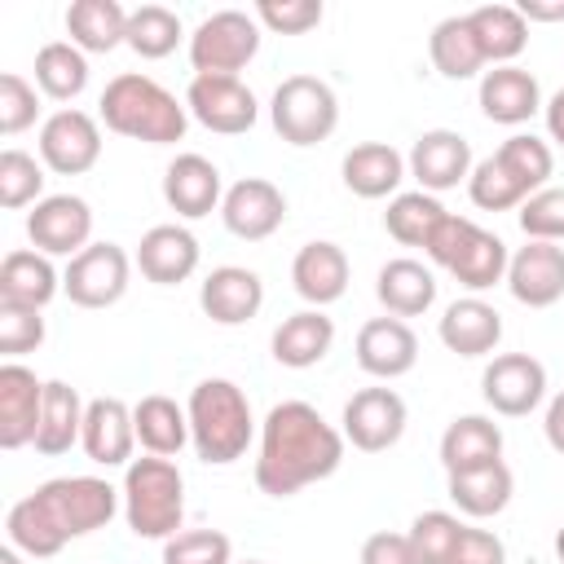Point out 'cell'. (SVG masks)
I'll list each match as a JSON object with an SVG mask.
<instances>
[{
    "label": "cell",
    "mask_w": 564,
    "mask_h": 564,
    "mask_svg": "<svg viewBox=\"0 0 564 564\" xmlns=\"http://www.w3.org/2000/svg\"><path fill=\"white\" fill-rule=\"evenodd\" d=\"M119 502H123V489H115L101 476H57L9 507L4 533H9V546H18L22 555L48 560L66 542L106 529Z\"/></svg>",
    "instance_id": "cell-1"
},
{
    "label": "cell",
    "mask_w": 564,
    "mask_h": 564,
    "mask_svg": "<svg viewBox=\"0 0 564 564\" xmlns=\"http://www.w3.org/2000/svg\"><path fill=\"white\" fill-rule=\"evenodd\" d=\"M344 463V432H335L308 401H278L260 423L256 485L269 498H291L304 485L335 476Z\"/></svg>",
    "instance_id": "cell-2"
},
{
    "label": "cell",
    "mask_w": 564,
    "mask_h": 564,
    "mask_svg": "<svg viewBox=\"0 0 564 564\" xmlns=\"http://www.w3.org/2000/svg\"><path fill=\"white\" fill-rule=\"evenodd\" d=\"M101 123L119 137L145 141V145H176L189 128L185 101H176L159 79L141 70H123L101 93Z\"/></svg>",
    "instance_id": "cell-3"
},
{
    "label": "cell",
    "mask_w": 564,
    "mask_h": 564,
    "mask_svg": "<svg viewBox=\"0 0 564 564\" xmlns=\"http://www.w3.org/2000/svg\"><path fill=\"white\" fill-rule=\"evenodd\" d=\"M555 172L551 145L538 141L533 132L507 137L489 159H480L467 176V194L480 212H511L538 189H546V176Z\"/></svg>",
    "instance_id": "cell-4"
},
{
    "label": "cell",
    "mask_w": 564,
    "mask_h": 564,
    "mask_svg": "<svg viewBox=\"0 0 564 564\" xmlns=\"http://www.w3.org/2000/svg\"><path fill=\"white\" fill-rule=\"evenodd\" d=\"M185 414H189L194 454L203 463L225 467V463L247 454L256 423H251V401H247V392L234 379H203V383H194V392L185 401Z\"/></svg>",
    "instance_id": "cell-5"
},
{
    "label": "cell",
    "mask_w": 564,
    "mask_h": 564,
    "mask_svg": "<svg viewBox=\"0 0 564 564\" xmlns=\"http://www.w3.org/2000/svg\"><path fill=\"white\" fill-rule=\"evenodd\" d=\"M185 516V476L172 458L145 454L132 458L123 471V520L137 538L167 542L176 538Z\"/></svg>",
    "instance_id": "cell-6"
},
{
    "label": "cell",
    "mask_w": 564,
    "mask_h": 564,
    "mask_svg": "<svg viewBox=\"0 0 564 564\" xmlns=\"http://www.w3.org/2000/svg\"><path fill=\"white\" fill-rule=\"evenodd\" d=\"M423 251H427V260H436L441 269H449V278L458 286H467V291H489L494 282H507V260H511L507 242L498 234L480 229L467 216H454L449 212L432 229V238H427Z\"/></svg>",
    "instance_id": "cell-7"
},
{
    "label": "cell",
    "mask_w": 564,
    "mask_h": 564,
    "mask_svg": "<svg viewBox=\"0 0 564 564\" xmlns=\"http://www.w3.org/2000/svg\"><path fill=\"white\" fill-rule=\"evenodd\" d=\"M269 119H273V132L286 141V145H317L335 132L339 123V97L326 79L317 75H286L278 88H273V101H269Z\"/></svg>",
    "instance_id": "cell-8"
},
{
    "label": "cell",
    "mask_w": 564,
    "mask_h": 564,
    "mask_svg": "<svg viewBox=\"0 0 564 564\" xmlns=\"http://www.w3.org/2000/svg\"><path fill=\"white\" fill-rule=\"evenodd\" d=\"M260 53V22L242 9H220L203 18L189 35L194 75H238Z\"/></svg>",
    "instance_id": "cell-9"
},
{
    "label": "cell",
    "mask_w": 564,
    "mask_h": 564,
    "mask_svg": "<svg viewBox=\"0 0 564 564\" xmlns=\"http://www.w3.org/2000/svg\"><path fill=\"white\" fill-rule=\"evenodd\" d=\"M132 278V260L119 242H88L79 256H70L62 273V291L79 308H110L123 300Z\"/></svg>",
    "instance_id": "cell-10"
},
{
    "label": "cell",
    "mask_w": 564,
    "mask_h": 564,
    "mask_svg": "<svg viewBox=\"0 0 564 564\" xmlns=\"http://www.w3.org/2000/svg\"><path fill=\"white\" fill-rule=\"evenodd\" d=\"M185 110L207 132H220V137L247 132L256 123V115H260L256 93L238 75H194L189 88H185Z\"/></svg>",
    "instance_id": "cell-11"
},
{
    "label": "cell",
    "mask_w": 564,
    "mask_h": 564,
    "mask_svg": "<svg viewBox=\"0 0 564 564\" xmlns=\"http://www.w3.org/2000/svg\"><path fill=\"white\" fill-rule=\"evenodd\" d=\"M480 397L502 419H524L546 397V366L529 352H502L480 375Z\"/></svg>",
    "instance_id": "cell-12"
},
{
    "label": "cell",
    "mask_w": 564,
    "mask_h": 564,
    "mask_svg": "<svg viewBox=\"0 0 564 564\" xmlns=\"http://www.w3.org/2000/svg\"><path fill=\"white\" fill-rule=\"evenodd\" d=\"M101 159V128L93 115L66 106L53 110L40 128V163L57 176H84Z\"/></svg>",
    "instance_id": "cell-13"
},
{
    "label": "cell",
    "mask_w": 564,
    "mask_h": 564,
    "mask_svg": "<svg viewBox=\"0 0 564 564\" xmlns=\"http://www.w3.org/2000/svg\"><path fill=\"white\" fill-rule=\"evenodd\" d=\"M405 432V401L392 388H361L344 405V441L361 454H383Z\"/></svg>",
    "instance_id": "cell-14"
},
{
    "label": "cell",
    "mask_w": 564,
    "mask_h": 564,
    "mask_svg": "<svg viewBox=\"0 0 564 564\" xmlns=\"http://www.w3.org/2000/svg\"><path fill=\"white\" fill-rule=\"evenodd\" d=\"M220 220L234 238H247V242H264L269 234L282 229L286 220V198L273 181L264 176H242L225 189V203H220Z\"/></svg>",
    "instance_id": "cell-15"
},
{
    "label": "cell",
    "mask_w": 564,
    "mask_h": 564,
    "mask_svg": "<svg viewBox=\"0 0 564 564\" xmlns=\"http://www.w3.org/2000/svg\"><path fill=\"white\" fill-rule=\"evenodd\" d=\"M44 388L48 379H35L31 366L22 361L0 366V449L35 445L40 414H44Z\"/></svg>",
    "instance_id": "cell-16"
},
{
    "label": "cell",
    "mask_w": 564,
    "mask_h": 564,
    "mask_svg": "<svg viewBox=\"0 0 564 564\" xmlns=\"http://www.w3.org/2000/svg\"><path fill=\"white\" fill-rule=\"evenodd\" d=\"M93 234V212L79 194H48L26 216V238L44 256H79Z\"/></svg>",
    "instance_id": "cell-17"
},
{
    "label": "cell",
    "mask_w": 564,
    "mask_h": 564,
    "mask_svg": "<svg viewBox=\"0 0 564 564\" xmlns=\"http://www.w3.org/2000/svg\"><path fill=\"white\" fill-rule=\"evenodd\" d=\"M507 291L529 308H551L564 300V247L560 242H524L507 260Z\"/></svg>",
    "instance_id": "cell-18"
},
{
    "label": "cell",
    "mask_w": 564,
    "mask_h": 564,
    "mask_svg": "<svg viewBox=\"0 0 564 564\" xmlns=\"http://www.w3.org/2000/svg\"><path fill=\"white\" fill-rule=\"evenodd\" d=\"M410 176L427 189V194H441V189H454L458 181L471 176V145L467 137L449 132V128H432L423 132L414 145H410V159H405Z\"/></svg>",
    "instance_id": "cell-19"
},
{
    "label": "cell",
    "mask_w": 564,
    "mask_h": 564,
    "mask_svg": "<svg viewBox=\"0 0 564 564\" xmlns=\"http://www.w3.org/2000/svg\"><path fill=\"white\" fill-rule=\"evenodd\" d=\"M198 304H203V313H207L216 326H242V322H251V317L260 313V304H264V282H260V273H251V269H242V264H220V269H212V273L203 278Z\"/></svg>",
    "instance_id": "cell-20"
},
{
    "label": "cell",
    "mask_w": 564,
    "mask_h": 564,
    "mask_svg": "<svg viewBox=\"0 0 564 564\" xmlns=\"http://www.w3.org/2000/svg\"><path fill=\"white\" fill-rule=\"evenodd\" d=\"M357 366L375 379H401L419 361V339L401 317H370L357 330Z\"/></svg>",
    "instance_id": "cell-21"
},
{
    "label": "cell",
    "mask_w": 564,
    "mask_h": 564,
    "mask_svg": "<svg viewBox=\"0 0 564 564\" xmlns=\"http://www.w3.org/2000/svg\"><path fill=\"white\" fill-rule=\"evenodd\" d=\"M84 454L97 467H128L132 463V445H137V427H132V410L119 397H93L84 410V436H79Z\"/></svg>",
    "instance_id": "cell-22"
},
{
    "label": "cell",
    "mask_w": 564,
    "mask_h": 564,
    "mask_svg": "<svg viewBox=\"0 0 564 564\" xmlns=\"http://www.w3.org/2000/svg\"><path fill=\"white\" fill-rule=\"evenodd\" d=\"M163 198L176 216L185 220H198L207 212H216L225 203V189H220V167L203 154H176L163 172Z\"/></svg>",
    "instance_id": "cell-23"
},
{
    "label": "cell",
    "mask_w": 564,
    "mask_h": 564,
    "mask_svg": "<svg viewBox=\"0 0 564 564\" xmlns=\"http://www.w3.org/2000/svg\"><path fill=\"white\" fill-rule=\"evenodd\" d=\"M137 269L154 286H176L198 269V238L185 225H154L141 234Z\"/></svg>",
    "instance_id": "cell-24"
},
{
    "label": "cell",
    "mask_w": 564,
    "mask_h": 564,
    "mask_svg": "<svg viewBox=\"0 0 564 564\" xmlns=\"http://www.w3.org/2000/svg\"><path fill=\"white\" fill-rule=\"evenodd\" d=\"M436 335L458 357H489L502 339V313L494 304H485L480 295H467V300H454L441 313Z\"/></svg>",
    "instance_id": "cell-25"
},
{
    "label": "cell",
    "mask_w": 564,
    "mask_h": 564,
    "mask_svg": "<svg viewBox=\"0 0 564 564\" xmlns=\"http://www.w3.org/2000/svg\"><path fill=\"white\" fill-rule=\"evenodd\" d=\"M480 110L494 123H524L542 110V88L524 66H494L480 75Z\"/></svg>",
    "instance_id": "cell-26"
},
{
    "label": "cell",
    "mask_w": 564,
    "mask_h": 564,
    "mask_svg": "<svg viewBox=\"0 0 564 564\" xmlns=\"http://www.w3.org/2000/svg\"><path fill=\"white\" fill-rule=\"evenodd\" d=\"M291 282L313 308L335 304L348 291V256H344V247L326 242V238L322 242H304L295 251V260H291Z\"/></svg>",
    "instance_id": "cell-27"
},
{
    "label": "cell",
    "mask_w": 564,
    "mask_h": 564,
    "mask_svg": "<svg viewBox=\"0 0 564 564\" xmlns=\"http://www.w3.org/2000/svg\"><path fill=\"white\" fill-rule=\"evenodd\" d=\"M335 344V322L322 313V308H304V313H291L282 317V326L273 330L269 348H273V361L278 366H291V370H308L317 366Z\"/></svg>",
    "instance_id": "cell-28"
},
{
    "label": "cell",
    "mask_w": 564,
    "mask_h": 564,
    "mask_svg": "<svg viewBox=\"0 0 564 564\" xmlns=\"http://www.w3.org/2000/svg\"><path fill=\"white\" fill-rule=\"evenodd\" d=\"M502 458V427L485 414H458L441 436V467L445 476L489 467Z\"/></svg>",
    "instance_id": "cell-29"
},
{
    "label": "cell",
    "mask_w": 564,
    "mask_h": 564,
    "mask_svg": "<svg viewBox=\"0 0 564 564\" xmlns=\"http://www.w3.org/2000/svg\"><path fill=\"white\" fill-rule=\"evenodd\" d=\"M405 181V159L388 141H361L344 154V185L357 198H397Z\"/></svg>",
    "instance_id": "cell-30"
},
{
    "label": "cell",
    "mask_w": 564,
    "mask_h": 564,
    "mask_svg": "<svg viewBox=\"0 0 564 564\" xmlns=\"http://www.w3.org/2000/svg\"><path fill=\"white\" fill-rule=\"evenodd\" d=\"M375 295L392 317H419V313H427L436 304V278H432V269L423 260L401 256V260H388L379 269Z\"/></svg>",
    "instance_id": "cell-31"
},
{
    "label": "cell",
    "mask_w": 564,
    "mask_h": 564,
    "mask_svg": "<svg viewBox=\"0 0 564 564\" xmlns=\"http://www.w3.org/2000/svg\"><path fill=\"white\" fill-rule=\"evenodd\" d=\"M511 494H516V476H511V467L502 458L489 463V467H471V471H454L449 476V498L471 520H489V516L507 511Z\"/></svg>",
    "instance_id": "cell-32"
},
{
    "label": "cell",
    "mask_w": 564,
    "mask_h": 564,
    "mask_svg": "<svg viewBox=\"0 0 564 564\" xmlns=\"http://www.w3.org/2000/svg\"><path fill=\"white\" fill-rule=\"evenodd\" d=\"M66 35L84 53H110L128 40V9L119 0H70Z\"/></svg>",
    "instance_id": "cell-33"
},
{
    "label": "cell",
    "mask_w": 564,
    "mask_h": 564,
    "mask_svg": "<svg viewBox=\"0 0 564 564\" xmlns=\"http://www.w3.org/2000/svg\"><path fill=\"white\" fill-rule=\"evenodd\" d=\"M62 291V278L44 251H9L0 260V300L44 308Z\"/></svg>",
    "instance_id": "cell-34"
},
{
    "label": "cell",
    "mask_w": 564,
    "mask_h": 564,
    "mask_svg": "<svg viewBox=\"0 0 564 564\" xmlns=\"http://www.w3.org/2000/svg\"><path fill=\"white\" fill-rule=\"evenodd\" d=\"M471 31H476V44L485 53V66H516V57L524 53L529 44V22L520 18L516 4H480L467 13Z\"/></svg>",
    "instance_id": "cell-35"
},
{
    "label": "cell",
    "mask_w": 564,
    "mask_h": 564,
    "mask_svg": "<svg viewBox=\"0 0 564 564\" xmlns=\"http://www.w3.org/2000/svg\"><path fill=\"white\" fill-rule=\"evenodd\" d=\"M84 401L66 379H48L44 388V414H40V432H35V449L44 458L66 454L79 436H84Z\"/></svg>",
    "instance_id": "cell-36"
},
{
    "label": "cell",
    "mask_w": 564,
    "mask_h": 564,
    "mask_svg": "<svg viewBox=\"0 0 564 564\" xmlns=\"http://www.w3.org/2000/svg\"><path fill=\"white\" fill-rule=\"evenodd\" d=\"M132 427H137L141 449L159 454V458L181 454V445L189 441V414L163 392H150V397H141L132 405Z\"/></svg>",
    "instance_id": "cell-37"
},
{
    "label": "cell",
    "mask_w": 564,
    "mask_h": 564,
    "mask_svg": "<svg viewBox=\"0 0 564 564\" xmlns=\"http://www.w3.org/2000/svg\"><path fill=\"white\" fill-rule=\"evenodd\" d=\"M427 57L432 66L445 75V79H471L485 70V53L476 44V31L467 22V13H454V18H441L427 35Z\"/></svg>",
    "instance_id": "cell-38"
},
{
    "label": "cell",
    "mask_w": 564,
    "mask_h": 564,
    "mask_svg": "<svg viewBox=\"0 0 564 564\" xmlns=\"http://www.w3.org/2000/svg\"><path fill=\"white\" fill-rule=\"evenodd\" d=\"M35 88L53 101H75L88 88V57L70 40H53L35 53Z\"/></svg>",
    "instance_id": "cell-39"
},
{
    "label": "cell",
    "mask_w": 564,
    "mask_h": 564,
    "mask_svg": "<svg viewBox=\"0 0 564 564\" xmlns=\"http://www.w3.org/2000/svg\"><path fill=\"white\" fill-rule=\"evenodd\" d=\"M445 216H449V212L441 207L436 194H427V189H410V194H397V198L388 203V212H383V229H388L401 247H427L432 229H436Z\"/></svg>",
    "instance_id": "cell-40"
},
{
    "label": "cell",
    "mask_w": 564,
    "mask_h": 564,
    "mask_svg": "<svg viewBox=\"0 0 564 564\" xmlns=\"http://www.w3.org/2000/svg\"><path fill=\"white\" fill-rule=\"evenodd\" d=\"M185 40V31H181V18L167 9V4H141V9H132L128 13V48L137 53V57H167V53H176V44Z\"/></svg>",
    "instance_id": "cell-41"
},
{
    "label": "cell",
    "mask_w": 564,
    "mask_h": 564,
    "mask_svg": "<svg viewBox=\"0 0 564 564\" xmlns=\"http://www.w3.org/2000/svg\"><path fill=\"white\" fill-rule=\"evenodd\" d=\"M458 533H463V524L449 511H423V516H414V524L405 533L410 538V551H414V564H449Z\"/></svg>",
    "instance_id": "cell-42"
},
{
    "label": "cell",
    "mask_w": 564,
    "mask_h": 564,
    "mask_svg": "<svg viewBox=\"0 0 564 564\" xmlns=\"http://www.w3.org/2000/svg\"><path fill=\"white\" fill-rule=\"evenodd\" d=\"M40 194H44V167L35 163V154L9 145L0 154V207L18 212L26 203H40Z\"/></svg>",
    "instance_id": "cell-43"
},
{
    "label": "cell",
    "mask_w": 564,
    "mask_h": 564,
    "mask_svg": "<svg viewBox=\"0 0 564 564\" xmlns=\"http://www.w3.org/2000/svg\"><path fill=\"white\" fill-rule=\"evenodd\" d=\"M229 538L220 529H185L163 542V564H234Z\"/></svg>",
    "instance_id": "cell-44"
},
{
    "label": "cell",
    "mask_w": 564,
    "mask_h": 564,
    "mask_svg": "<svg viewBox=\"0 0 564 564\" xmlns=\"http://www.w3.org/2000/svg\"><path fill=\"white\" fill-rule=\"evenodd\" d=\"M520 229L533 242H560L564 238V189L546 185L533 198L520 203Z\"/></svg>",
    "instance_id": "cell-45"
},
{
    "label": "cell",
    "mask_w": 564,
    "mask_h": 564,
    "mask_svg": "<svg viewBox=\"0 0 564 564\" xmlns=\"http://www.w3.org/2000/svg\"><path fill=\"white\" fill-rule=\"evenodd\" d=\"M40 115V93L35 84H26L18 70H4L0 75V132L4 137H18L35 123Z\"/></svg>",
    "instance_id": "cell-46"
},
{
    "label": "cell",
    "mask_w": 564,
    "mask_h": 564,
    "mask_svg": "<svg viewBox=\"0 0 564 564\" xmlns=\"http://www.w3.org/2000/svg\"><path fill=\"white\" fill-rule=\"evenodd\" d=\"M40 344H44V317H40V308L0 300V352L4 357H22V352H35Z\"/></svg>",
    "instance_id": "cell-47"
},
{
    "label": "cell",
    "mask_w": 564,
    "mask_h": 564,
    "mask_svg": "<svg viewBox=\"0 0 564 564\" xmlns=\"http://www.w3.org/2000/svg\"><path fill=\"white\" fill-rule=\"evenodd\" d=\"M256 22L273 35H304L322 22V0H260Z\"/></svg>",
    "instance_id": "cell-48"
},
{
    "label": "cell",
    "mask_w": 564,
    "mask_h": 564,
    "mask_svg": "<svg viewBox=\"0 0 564 564\" xmlns=\"http://www.w3.org/2000/svg\"><path fill=\"white\" fill-rule=\"evenodd\" d=\"M449 564H507V546H502L498 533H489V529H467V524H463Z\"/></svg>",
    "instance_id": "cell-49"
},
{
    "label": "cell",
    "mask_w": 564,
    "mask_h": 564,
    "mask_svg": "<svg viewBox=\"0 0 564 564\" xmlns=\"http://www.w3.org/2000/svg\"><path fill=\"white\" fill-rule=\"evenodd\" d=\"M361 564H414V551H410V538L405 533H370L361 542Z\"/></svg>",
    "instance_id": "cell-50"
},
{
    "label": "cell",
    "mask_w": 564,
    "mask_h": 564,
    "mask_svg": "<svg viewBox=\"0 0 564 564\" xmlns=\"http://www.w3.org/2000/svg\"><path fill=\"white\" fill-rule=\"evenodd\" d=\"M542 432H546V445H551L555 454H564V392L551 397L546 419H542Z\"/></svg>",
    "instance_id": "cell-51"
},
{
    "label": "cell",
    "mask_w": 564,
    "mask_h": 564,
    "mask_svg": "<svg viewBox=\"0 0 564 564\" xmlns=\"http://www.w3.org/2000/svg\"><path fill=\"white\" fill-rule=\"evenodd\" d=\"M516 9L524 22H564V0H520Z\"/></svg>",
    "instance_id": "cell-52"
},
{
    "label": "cell",
    "mask_w": 564,
    "mask_h": 564,
    "mask_svg": "<svg viewBox=\"0 0 564 564\" xmlns=\"http://www.w3.org/2000/svg\"><path fill=\"white\" fill-rule=\"evenodd\" d=\"M542 110H546V132H551V141L564 145V88H560Z\"/></svg>",
    "instance_id": "cell-53"
},
{
    "label": "cell",
    "mask_w": 564,
    "mask_h": 564,
    "mask_svg": "<svg viewBox=\"0 0 564 564\" xmlns=\"http://www.w3.org/2000/svg\"><path fill=\"white\" fill-rule=\"evenodd\" d=\"M0 564H22V551L18 546H0Z\"/></svg>",
    "instance_id": "cell-54"
},
{
    "label": "cell",
    "mask_w": 564,
    "mask_h": 564,
    "mask_svg": "<svg viewBox=\"0 0 564 564\" xmlns=\"http://www.w3.org/2000/svg\"><path fill=\"white\" fill-rule=\"evenodd\" d=\"M555 555H560V560H564V529H560V533H555Z\"/></svg>",
    "instance_id": "cell-55"
},
{
    "label": "cell",
    "mask_w": 564,
    "mask_h": 564,
    "mask_svg": "<svg viewBox=\"0 0 564 564\" xmlns=\"http://www.w3.org/2000/svg\"><path fill=\"white\" fill-rule=\"evenodd\" d=\"M242 564H264V560H242Z\"/></svg>",
    "instance_id": "cell-56"
}]
</instances>
